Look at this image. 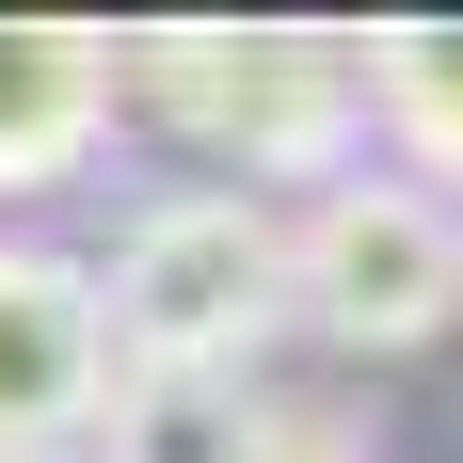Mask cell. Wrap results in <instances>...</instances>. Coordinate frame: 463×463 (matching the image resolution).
<instances>
[{
    "instance_id": "6da1fadb",
    "label": "cell",
    "mask_w": 463,
    "mask_h": 463,
    "mask_svg": "<svg viewBox=\"0 0 463 463\" xmlns=\"http://www.w3.org/2000/svg\"><path fill=\"white\" fill-rule=\"evenodd\" d=\"M112 80L160 112L176 144L224 160V192L256 176H352V128H368V96H352V48L335 33H272V16H192V33H144L112 48Z\"/></svg>"
},
{
    "instance_id": "7a4b0ae2",
    "label": "cell",
    "mask_w": 463,
    "mask_h": 463,
    "mask_svg": "<svg viewBox=\"0 0 463 463\" xmlns=\"http://www.w3.org/2000/svg\"><path fill=\"white\" fill-rule=\"evenodd\" d=\"M96 320H112V368H208V383H240L256 335L288 320V224L256 192H224V176L160 192V208L112 240Z\"/></svg>"
},
{
    "instance_id": "3957f363",
    "label": "cell",
    "mask_w": 463,
    "mask_h": 463,
    "mask_svg": "<svg viewBox=\"0 0 463 463\" xmlns=\"http://www.w3.org/2000/svg\"><path fill=\"white\" fill-rule=\"evenodd\" d=\"M288 320H320L335 352H416L463 320V208L416 176H320L288 224Z\"/></svg>"
},
{
    "instance_id": "277c9868",
    "label": "cell",
    "mask_w": 463,
    "mask_h": 463,
    "mask_svg": "<svg viewBox=\"0 0 463 463\" xmlns=\"http://www.w3.org/2000/svg\"><path fill=\"white\" fill-rule=\"evenodd\" d=\"M96 400H112V320H96V272L48 256V240H0V463L80 448Z\"/></svg>"
},
{
    "instance_id": "5b68a950",
    "label": "cell",
    "mask_w": 463,
    "mask_h": 463,
    "mask_svg": "<svg viewBox=\"0 0 463 463\" xmlns=\"http://www.w3.org/2000/svg\"><path fill=\"white\" fill-rule=\"evenodd\" d=\"M112 33H64V16H0V192L80 176V144L112 128Z\"/></svg>"
},
{
    "instance_id": "8992f818",
    "label": "cell",
    "mask_w": 463,
    "mask_h": 463,
    "mask_svg": "<svg viewBox=\"0 0 463 463\" xmlns=\"http://www.w3.org/2000/svg\"><path fill=\"white\" fill-rule=\"evenodd\" d=\"M352 96L383 112V144L416 160V192H463V16H400L352 48Z\"/></svg>"
},
{
    "instance_id": "52a82bcc",
    "label": "cell",
    "mask_w": 463,
    "mask_h": 463,
    "mask_svg": "<svg viewBox=\"0 0 463 463\" xmlns=\"http://www.w3.org/2000/svg\"><path fill=\"white\" fill-rule=\"evenodd\" d=\"M256 448V400L208 368H112L96 400V463H240Z\"/></svg>"
},
{
    "instance_id": "ba28073f",
    "label": "cell",
    "mask_w": 463,
    "mask_h": 463,
    "mask_svg": "<svg viewBox=\"0 0 463 463\" xmlns=\"http://www.w3.org/2000/svg\"><path fill=\"white\" fill-rule=\"evenodd\" d=\"M240 463H368V431L335 416V400H256V448Z\"/></svg>"
}]
</instances>
